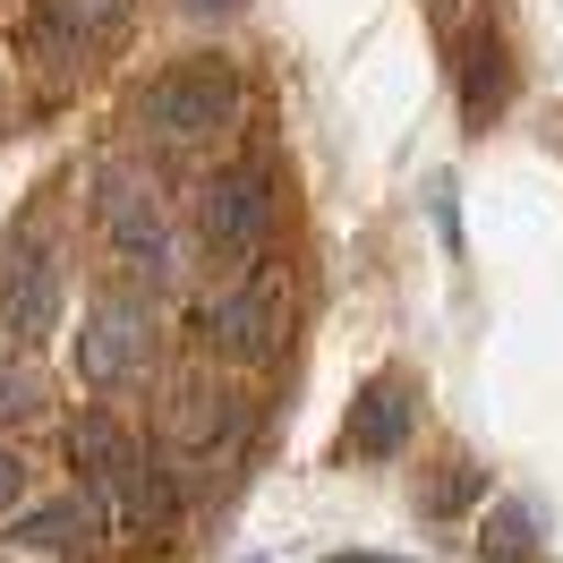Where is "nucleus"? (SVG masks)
<instances>
[{"instance_id":"4468645a","label":"nucleus","mask_w":563,"mask_h":563,"mask_svg":"<svg viewBox=\"0 0 563 563\" xmlns=\"http://www.w3.org/2000/svg\"><path fill=\"white\" fill-rule=\"evenodd\" d=\"M427 213H435V240H444V256H461V206H453V179H444V172L427 179Z\"/></svg>"},{"instance_id":"dca6fc26","label":"nucleus","mask_w":563,"mask_h":563,"mask_svg":"<svg viewBox=\"0 0 563 563\" xmlns=\"http://www.w3.org/2000/svg\"><path fill=\"white\" fill-rule=\"evenodd\" d=\"M26 495V461H18V444H0V512Z\"/></svg>"},{"instance_id":"20e7f679","label":"nucleus","mask_w":563,"mask_h":563,"mask_svg":"<svg viewBox=\"0 0 563 563\" xmlns=\"http://www.w3.org/2000/svg\"><path fill=\"white\" fill-rule=\"evenodd\" d=\"M145 367H154V308H145V290H103L86 308V324H77V385L120 393V385H137Z\"/></svg>"},{"instance_id":"423d86ee","label":"nucleus","mask_w":563,"mask_h":563,"mask_svg":"<svg viewBox=\"0 0 563 563\" xmlns=\"http://www.w3.org/2000/svg\"><path fill=\"white\" fill-rule=\"evenodd\" d=\"M197 342H206L213 358H274L282 351V290H274V274L256 265V274H240L231 290H206V299H197Z\"/></svg>"},{"instance_id":"f8f14e48","label":"nucleus","mask_w":563,"mask_h":563,"mask_svg":"<svg viewBox=\"0 0 563 563\" xmlns=\"http://www.w3.org/2000/svg\"><path fill=\"white\" fill-rule=\"evenodd\" d=\"M18 538H26V547H86V538H95V504H86V495L43 504V512H26V521H18Z\"/></svg>"},{"instance_id":"ddd939ff","label":"nucleus","mask_w":563,"mask_h":563,"mask_svg":"<svg viewBox=\"0 0 563 563\" xmlns=\"http://www.w3.org/2000/svg\"><path fill=\"white\" fill-rule=\"evenodd\" d=\"M43 410V376L35 367H0V419L18 427V419H35Z\"/></svg>"},{"instance_id":"0eeeda50","label":"nucleus","mask_w":563,"mask_h":563,"mask_svg":"<svg viewBox=\"0 0 563 563\" xmlns=\"http://www.w3.org/2000/svg\"><path fill=\"white\" fill-rule=\"evenodd\" d=\"M240 393L222 385V376H172L163 401H154V435L172 444V453H222L231 435H240Z\"/></svg>"},{"instance_id":"f3484780","label":"nucleus","mask_w":563,"mask_h":563,"mask_svg":"<svg viewBox=\"0 0 563 563\" xmlns=\"http://www.w3.org/2000/svg\"><path fill=\"white\" fill-rule=\"evenodd\" d=\"M470 495H478V470H453V478L427 495V504H435V512H453V504H470Z\"/></svg>"},{"instance_id":"7ed1b4c3","label":"nucleus","mask_w":563,"mask_h":563,"mask_svg":"<svg viewBox=\"0 0 563 563\" xmlns=\"http://www.w3.org/2000/svg\"><path fill=\"white\" fill-rule=\"evenodd\" d=\"M137 120L163 145H206V137H222V129L240 120V69H231V60H213V52L172 60L163 77H145V86H137Z\"/></svg>"},{"instance_id":"6e6552de","label":"nucleus","mask_w":563,"mask_h":563,"mask_svg":"<svg viewBox=\"0 0 563 563\" xmlns=\"http://www.w3.org/2000/svg\"><path fill=\"white\" fill-rule=\"evenodd\" d=\"M419 435V385L410 376H376L351 393V419H342V461H401Z\"/></svg>"},{"instance_id":"9d476101","label":"nucleus","mask_w":563,"mask_h":563,"mask_svg":"<svg viewBox=\"0 0 563 563\" xmlns=\"http://www.w3.org/2000/svg\"><path fill=\"white\" fill-rule=\"evenodd\" d=\"M538 555V512L529 504H487V521H478V563H529Z\"/></svg>"},{"instance_id":"f257e3e1","label":"nucleus","mask_w":563,"mask_h":563,"mask_svg":"<svg viewBox=\"0 0 563 563\" xmlns=\"http://www.w3.org/2000/svg\"><path fill=\"white\" fill-rule=\"evenodd\" d=\"M69 461H77V478H86L95 521H111L120 538H154V529H172V512H179L172 478L129 444V427H120V419L86 410V419L69 427Z\"/></svg>"},{"instance_id":"2eb2a0df","label":"nucleus","mask_w":563,"mask_h":563,"mask_svg":"<svg viewBox=\"0 0 563 563\" xmlns=\"http://www.w3.org/2000/svg\"><path fill=\"white\" fill-rule=\"evenodd\" d=\"M120 9H129V0H52V18H60L69 35H95V26H111Z\"/></svg>"},{"instance_id":"a211bd4d","label":"nucleus","mask_w":563,"mask_h":563,"mask_svg":"<svg viewBox=\"0 0 563 563\" xmlns=\"http://www.w3.org/2000/svg\"><path fill=\"white\" fill-rule=\"evenodd\" d=\"M179 9H188V18H240L247 0H179Z\"/></svg>"},{"instance_id":"39448f33","label":"nucleus","mask_w":563,"mask_h":563,"mask_svg":"<svg viewBox=\"0 0 563 563\" xmlns=\"http://www.w3.org/2000/svg\"><path fill=\"white\" fill-rule=\"evenodd\" d=\"M197 231L222 265H265V247H274V179L265 172H213L197 188Z\"/></svg>"},{"instance_id":"f03ea898","label":"nucleus","mask_w":563,"mask_h":563,"mask_svg":"<svg viewBox=\"0 0 563 563\" xmlns=\"http://www.w3.org/2000/svg\"><path fill=\"white\" fill-rule=\"evenodd\" d=\"M95 231H103L111 265L129 282H145V290H163L179 274V231H172V213H163V197H154V179L103 163L95 172Z\"/></svg>"},{"instance_id":"1a4fd4ad","label":"nucleus","mask_w":563,"mask_h":563,"mask_svg":"<svg viewBox=\"0 0 563 563\" xmlns=\"http://www.w3.org/2000/svg\"><path fill=\"white\" fill-rule=\"evenodd\" d=\"M60 265H52V247H9L0 256V324L18 333V342H43L52 324H60Z\"/></svg>"},{"instance_id":"6ab92c4d","label":"nucleus","mask_w":563,"mask_h":563,"mask_svg":"<svg viewBox=\"0 0 563 563\" xmlns=\"http://www.w3.org/2000/svg\"><path fill=\"white\" fill-rule=\"evenodd\" d=\"M333 563H393V555H333Z\"/></svg>"},{"instance_id":"9b49d317","label":"nucleus","mask_w":563,"mask_h":563,"mask_svg":"<svg viewBox=\"0 0 563 563\" xmlns=\"http://www.w3.org/2000/svg\"><path fill=\"white\" fill-rule=\"evenodd\" d=\"M512 95V69H504V52L495 43H470V60H461V103H470V129H487L495 111Z\"/></svg>"}]
</instances>
